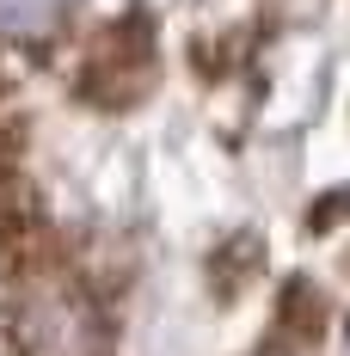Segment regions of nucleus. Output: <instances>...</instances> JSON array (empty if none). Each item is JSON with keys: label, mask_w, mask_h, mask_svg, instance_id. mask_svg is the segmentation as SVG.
<instances>
[{"label": "nucleus", "mask_w": 350, "mask_h": 356, "mask_svg": "<svg viewBox=\"0 0 350 356\" xmlns=\"http://www.w3.org/2000/svg\"><path fill=\"white\" fill-rule=\"evenodd\" d=\"M160 80V43H154V19L148 13H123L86 43L80 62V92L93 105H136Z\"/></svg>", "instance_id": "nucleus-1"}, {"label": "nucleus", "mask_w": 350, "mask_h": 356, "mask_svg": "<svg viewBox=\"0 0 350 356\" xmlns=\"http://www.w3.org/2000/svg\"><path fill=\"white\" fill-rule=\"evenodd\" d=\"M62 19H68V0H0V43L31 49L62 31Z\"/></svg>", "instance_id": "nucleus-2"}, {"label": "nucleus", "mask_w": 350, "mask_h": 356, "mask_svg": "<svg viewBox=\"0 0 350 356\" xmlns=\"http://www.w3.org/2000/svg\"><path fill=\"white\" fill-rule=\"evenodd\" d=\"M277 6H283V13H314L319 0H277Z\"/></svg>", "instance_id": "nucleus-3"}, {"label": "nucleus", "mask_w": 350, "mask_h": 356, "mask_svg": "<svg viewBox=\"0 0 350 356\" xmlns=\"http://www.w3.org/2000/svg\"><path fill=\"white\" fill-rule=\"evenodd\" d=\"M344 350H350V325H344Z\"/></svg>", "instance_id": "nucleus-4"}]
</instances>
